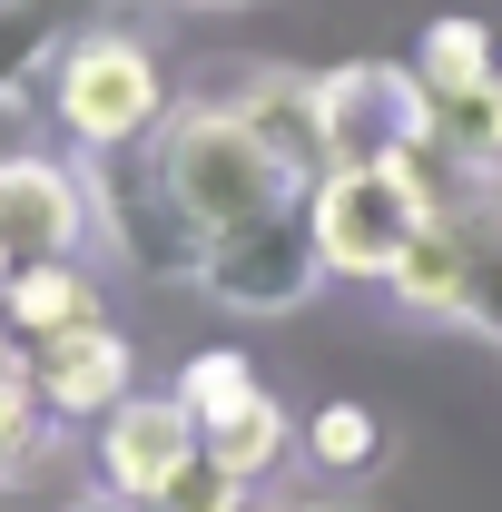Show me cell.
<instances>
[{
    "instance_id": "obj_1",
    "label": "cell",
    "mask_w": 502,
    "mask_h": 512,
    "mask_svg": "<svg viewBox=\"0 0 502 512\" xmlns=\"http://www.w3.org/2000/svg\"><path fill=\"white\" fill-rule=\"evenodd\" d=\"M79 178H89V237L119 256L128 276H148V286H197V266H207V227L188 217V197L168 188L158 138L89 148Z\"/></svg>"
},
{
    "instance_id": "obj_2",
    "label": "cell",
    "mask_w": 502,
    "mask_h": 512,
    "mask_svg": "<svg viewBox=\"0 0 502 512\" xmlns=\"http://www.w3.org/2000/svg\"><path fill=\"white\" fill-rule=\"evenodd\" d=\"M50 119L69 128V148H128L168 128V69L138 30H99L69 20V40L50 50Z\"/></svg>"
},
{
    "instance_id": "obj_3",
    "label": "cell",
    "mask_w": 502,
    "mask_h": 512,
    "mask_svg": "<svg viewBox=\"0 0 502 512\" xmlns=\"http://www.w3.org/2000/svg\"><path fill=\"white\" fill-rule=\"evenodd\" d=\"M158 158H168V188L188 197V217L207 227V237L247 227V217L286 207V197H306V178H296V168H286L227 99H207V109H168Z\"/></svg>"
},
{
    "instance_id": "obj_4",
    "label": "cell",
    "mask_w": 502,
    "mask_h": 512,
    "mask_svg": "<svg viewBox=\"0 0 502 512\" xmlns=\"http://www.w3.org/2000/svg\"><path fill=\"white\" fill-rule=\"evenodd\" d=\"M315 207V247H325V276L345 286H384L394 256L434 227L443 188L424 178V158H375V168H325L306 188Z\"/></svg>"
},
{
    "instance_id": "obj_5",
    "label": "cell",
    "mask_w": 502,
    "mask_h": 512,
    "mask_svg": "<svg viewBox=\"0 0 502 512\" xmlns=\"http://www.w3.org/2000/svg\"><path fill=\"white\" fill-rule=\"evenodd\" d=\"M325 99V168H375V158H434V89L414 60H335L315 69Z\"/></svg>"
},
{
    "instance_id": "obj_6",
    "label": "cell",
    "mask_w": 502,
    "mask_h": 512,
    "mask_svg": "<svg viewBox=\"0 0 502 512\" xmlns=\"http://www.w3.org/2000/svg\"><path fill=\"white\" fill-rule=\"evenodd\" d=\"M315 286H325V247H315V207L286 197L247 227L207 237V266H197V296L227 306V316H296Z\"/></svg>"
},
{
    "instance_id": "obj_7",
    "label": "cell",
    "mask_w": 502,
    "mask_h": 512,
    "mask_svg": "<svg viewBox=\"0 0 502 512\" xmlns=\"http://www.w3.org/2000/svg\"><path fill=\"white\" fill-rule=\"evenodd\" d=\"M188 463H197V414L178 394H128V404L99 414V493H119V503H168Z\"/></svg>"
},
{
    "instance_id": "obj_8",
    "label": "cell",
    "mask_w": 502,
    "mask_h": 512,
    "mask_svg": "<svg viewBox=\"0 0 502 512\" xmlns=\"http://www.w3.org/2000/svg\"><path fill=\"white\" fill-rule=\"evenodd\" d=\"M30 375H40V414L50 424H99L109 404H128L138 394V355H128V335L109 316L99 325H69V335H40L30 345Z\"/></svg>"
},
{
    "instance_id": "obj_9",
    "label": "cell",
    "mask_w": 502,
    "mask_h": 512,
    "mask_svg": "<svg viewBox=\"0 0 502 512\" xmlns=\"http://www.w3.org/2000/svg\"><path fill=\"white\" fill-rule=\"evenodd\" d=\"M0 237L20 256H69L89 237V178L79 158H40V148H10L0 158Z\"/></svg>"
},
{
    "instance_id": "obj_10",
    "label": "cell",
    "mask_w": 502,
    "mask_h": 512,
    "mask_svg": "<svg viewBox=\"0 0 502 512\" xmlns=\"http://www.w3.org/2000/svg\"><path fill=\"white\" fill-rule=\"evenodd\" d=\"M227 109L296 168V178H325V99H315V69H286V60H256L237 89H227Z\"/></svg>"
},
{
    "instance_id": "obj_11",
    "label": "cell",
    "mask_w": 502,
    "mask_h": 512,
    "mask_svg": "<svg viewBox=\"0 0 502 512\" xmlns=\"http://www.w3.org/2000/svg\"><path fill=\"white\" fill-rule=\"evenodd\" d=\"M443 217L463 237V325L502 345V178H453Z\"/></svg>"
},
{
    "instance_id": "obj_12",
    "label": "cell",
    "mask_w": 502,
    "mask_h": 512,
    "mask_svg": "<svg viewBox=\"0 0 502 512\" xmlns=\"http://www.w3.org/2000/svg\"><path fill=\"white\" fill-rule=\"evenodd\" d=\"M10 335L20 345H40V335H69V325H99V276H89V256H20V276H10Z\"/></svg>"
},
{
    "instance_id": "obj_13",
    "label": "cell",
    "mask_w": 502,
    "mask_h": 512,
    "mask_svg": "<svg viewBox=\"0 0 502 512\" xmlns=\"http://www.w3.org/2000/svg\"><path fill=\"white\" fill-rule=\"evenodd\" d=\"M384 296H394V316H453V325H463V237H453L443 207H434V227L394 256Z\"/></svg>"
},
{
    "instance_id": "obj_14",
    "label": "cell",
    "mask_w": 502,
    "mask_h": 512,
    "mask_svg": "<svg viewBox=\"0 0 502 512\" xmlns=\"http://www.w3.org/2000/svg\"><path fill=\"white\" fill-rule=\"evenodd\" d=\"M197 444H207V463H227L247 493H266V483L296 463V424H286V404H276V394H256V404H237L227 424H207Z\"/></svg>"
},
{
    "instance_id": "obj_15",
    "label": "cell",
    "mask_w": 502,
    "mask_h": 512,
    "mask_svg": "<svg viewBox=\"0 0 502 512\" xmlns=\"http://www.w3.org/2000/svg\"><path fill=\"white\" fill-rule=\"evenodd\" d=\"M502 69V40L483 10H443V20H424V40H414V79L434 89V99H463V89H483Z\"/></svg>"
},
{
    "instance_id": "obj_16",
    "label": "cell",
    "mask_w": 502,
    "mask_h": 512,
    "mask_svg": "<svg viewBox=\"0 0 502 512\" xmlns=\"http://www.w3.org/2000/svg\"><path fill=\"white\" fill-rule=\"evenodd\" d=\"M296 463L325 473V483L375 473V463H384V414H375V404H315L306 424H296Z\"/></svg>"
},
{
    "instance_id": "obj_17",
    "label": "cell",
    "mask_w": 502,
    "mask_h": 512,
    "mask_svg": "<svg viewBox=\"0 0 502 512\" xmlns=\"http://www.w3.org/2000/svg\"><path fill=\"white\" fill-rule=\"evenodd\" d=\"M434 158L453 178H502V69L483 89H463V99H434Z\"/></svg>"
},
{
    "instance_id": "obj_18",
    "label": "cell",
    "mask_w": 502,
    "mask_h": 512,
    "mask_svg": "<svg viewBox=\"0 0 502 512\" xmlns=\"http://www.w3.org/2000/svg\"><path fill=\"white\" fill-rule=\"evenodd\" d=\"M69 40V0H0V109H20V89L50 69Z\"/></svg>"
},
{
    "instance_id": "obj_19",
    "label": "cell",
    "mask_w": 502,
    "mask_h": 512,
    "mask_svg": "<svg viewBox=\"0 0 502 512\" xmlns=\"http://www.w3.org/2000/svg\"><path fill=\"white\" fill-rule=\"evenodd\" d=\"M40 375H30V345L10 335V316H0V473H30L40 463Z\"/></svg>"
},
{
    "instance_id": "obj_20",
    "label": "cell",
    "mask_w": 502,
    "mask_h": 512,
    "mask_svg": "<svg viewBox=\"0 0 502 512\" xmlns=\"http://www.w3.org/2000/svg\"><path fill=\"white\" fill-rule=\"evenodd\" d=\"M256 394H266V384H256V365L237 355V345H197L188 365H178V404L197 414V434H207V424H227V414L256 404Z\"/></svg>"
},
{
    "instance_id": "obj_21",
    "label": "cell",
    "mask_w": 502,
    "mask_h": 512,
    "mask_svg": "<svg viewBox=\"0 0 502 512\" xmlns=\"http://www.w3.org/2000/svg\"><path fill=\"white\" fill-rule=\"evenodd\" d=\"M247 512H355V503H335V493H256Z\"/></svg>"
},
{
    "instance_id": "obj_22",
    "label": "cell",
    "mask_w": 502,
    "mask_h": 512,
    "mask_svg": "<svg viewBox=\"0 0 502 512\" xmlns=\"http://www.w3.org/2000/svg\"><path fill=\"white\" fill-rule=\"evenodd\" d=\"M0 512H50V503H30V493H20V473H0Z\"/></svg>"
},
{
    "instance_id": "obj_23",
    "label": "cell",
    "mask_w": 502,
    "mask_h": 512,
    "mask_svg": "<svg viewBox=\"0 0 502 512\" xmlns=\"http://www.w3.org/2000/svg\"><path fill=\"white\" fill-rule=\"evenodd\" d=\"M69 512H158V503H119V493H89V503H69Z\"/></svg>"
},
{
    "instance_id": "obj_24",
    "label": "cell",
    "mask_w": 502,
    "mask_h": 512,
    "mask_svg": "<svg viewBox=\"0 0 502 512\" xmlns=\"http://www.w3.org/2000/svg\"><path fill=\"white\" fill-rule=\"evenodd\" d=\"M10 276H20V247L0 237V306H10Z\"/></svg>"
},
{
    "instance_id": "obj_25",
    "label": "cell",
    "mask_w": 502,
    "mask_h": 512,
    "mask_svg": "<svg viewBox=\"0 0 502 512\" xmlns=\"http://www.w3.org/2000/svg\"><path fill=\"white\" fill-rule=\"evenodd\" d=\"M178 10H237V0H178Z\"/></svg>"
}]
</instances>
